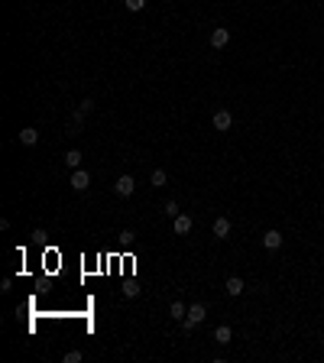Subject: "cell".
Returning <instances> with one entry per match:
<instances>
[{"mask_svg": "<svg viewBox=\"0 0 324 363\" xmlns=\"http://www.w3.org/2000/svg\"><path fill=\"white\" fill-rule=\"evenodd\" d=\"M204 318H208V308H204V305H188V315H185V321H182V328H185V331H192L194 325H201V321H204Z\"/></svg>", "mask_w": 324, "mask_h": 363, "instance_id": "6da1fadb", "label": "cell"}, {"mask_svg": "<svg viewBox=\"0 0 324 363\" xmlns=\"http://www.w3.org/2000/svg\"><path fill=\"white\" fill-rule=\"evenodd\" d=\"M211 124H214V130L227 133V130L233 127V114H230V110H224V107H221V110H214V117H211Z\"/></svg>", "mask_w": 324, "mask_h": 363, "instance_id": "7a4b0ae2", "label": "cell"}, {"mask_svg": "<svg viewBox=\"0 0 324 363\" xmlns=\"http://www.w3.org/2000/svg\"><path fill=\"white\" fill-rule=\"evenodd\" d=\"M133 188H136V182H133V175H120V178H117V182H114V192L120 195V198H130V195H133Z\"/></svg>", "mask_w": 324, "mask_h": 363, "instance_id": "3957f363", "label": "cell"}, {"mask_svg": "<svg viewBox=\"0 0 324 363\" xmlns=\"http://www.w3.org/2000/svg\"><path fill=\"white\" fill-rule=\"evenodd\" d=\"M227 42H230V30H227V26H217V30L211 33V49H227Z\"/></svg>", "mask_w": 324, "mask_h": 363, "instance_id": "277c9868", "label": "cell"}, {"mask_svg": "<svg viewBox=\"0 0 324 363\" xmlns=\"http://www.w3.org/2000/svg\"><path fill=\"white\" fill-rule=\"evenodd\" d=\"M88 185H91V175H88L85 169H75V172H71V188H75V192H85Z\"/></svg>", "mask_w": 324, "mask_h": 363, "instance_id": "5b68a950", "label": "cell"}, {"mask_svg": "<svg viewBox=\"0 0 324 363\" xmlns=\"http://www.w3.org/2000/svg\"><path fill=\"white\" fill-rule=\"evenodd\" d=\"M211 231H214V237H217V240H227V237H230V221H227V217H217Z\"/></svg>", "mask_w": 324, "mask_h": 363, "instance_id": "8992f818", "label": "cell"}, {"mask_svg": "<svg viewBox=\"0 0 324 363\" xmlns=\"http://www.w3.org/2000/svg\"><path fill=\"white\" fill-rule=\"evenodd\" d=\"M262 247H266V250H279V247H282V233H279V231H266V233H262Z\"/></svg>", "mask_w": 324, "mask_h": 363, "instance_id": "52a82bcc", "label": "cell"}, {"mask_svg": "<svg viewBox=\"0 0 324 363\" xmlns=\"http://www.w3.org/2000/svg\"><path fill=\"white\" fill-rule=\"evenodd\" d=\"M20 143H23V146H36V143H39V130H36V127L20 130Z\"/></svg>", "mask_w": 324, "mask_h": 363, "instance_id": "ba28073f", "label": "cell"}, {"mask_svg": "<svg viewBox=\"0 0 324 363\" xmlns=\"http://www.w3.org/2000/svg\"><path fill=\"white\" fill-rule=\"evenodd\" d=\"M85 110H71V117H68V130L71 133H78V130H81V127H85Z\"/></svg>", "mask_w": 324, "mask_h": 363, "instance_id": "9c48e42d", "label": "cell"}, {"mask_svg": "<svg viewBox=\"0 0 324 363\" xmlns=\"http://www.w3.org/2000/svg\"><path fill=\"white\" fill-rule=\"evenodd\" d=\"M175 233H178V237L192 233V217H188V214H178L175 217Z\"/></svg>", "mask_w": 324, "mask_h": 363, "instance_id": "30bf717a", "label": "cell"}, {"mask_svg": "<svg viewBox=\"0 0 324 363\" xmlns=\"http://www.w3.org/2000/svg\"><path fill=\"white\" fill-rule=\"evenodd\" d=\"M243 289H247V282L240 276H227V295H240Z\"/></svg>", "mask_w": 324, "mask_h": 363, "instance_id": "8fae6325", "label": "cell"}, {"mask_svg": "<svg viewBox=\"0 0 324 363\" xmlns=\"http://www.w3.org/2000/svg\"><path fill=\"white\" fill-rule=\"evenodd\" d=\"M214 340H217V344H221V347H224V344H230V340H233V331H230V328H227V325H221V328H217V331H214Z\"/></svg>", "mask_w": 324, "mask_h": 363, "instance_id": "7c38bea8", "label": "cell"}, {"mask_svg": "<svg viewBox=\"0 0 324 363\" xmlns=\"http://www.w3.org/2000/svg\"><path fill=\"white\" fill-rule=\"evenodd\" d=\"M65 165H68L71 172L81 169V153H78V149H68V153H65Z\"/></svg>", "mask_w": 324, "mask_h": 363, "instance_id": "4fadbf2b", "label": "cell"}, {"mask_svg": "<svg viewBox=\"0 0 324 363\" xmlns=\"http://www.w3.org/2000/svg\"><path fill=\"white\" fill-rule=\"evenodd\" d=\"M169 311H172V318H175V321H185V315H188V305H182V301L175 298V301H172V308H169Z\"/></svg>", "mask_w": 324, "mask_h": 363, "instance_id": "5bb4252c", "label": "cell"}, {"mask_svg": "<svg viewBox=\"0 0 324 363\" xmlns=\"http://www.w3.org/2000/svg\"><path fill=\"white\" fill-rule=\"evenodd\" d=\"M149 182H153L156 188H165V185H169V175H165V169H156L153 175H149Z\"/></svg>", "mask_w": 324, "mask_h": 363, "instance_id": "9a60e30c", "label": "cell"}, {"mask_svg": "<svg viewBox=\"0 0 324 363\" xmlns=\"http://www.w3.org/2000/svg\"><path fill=\"white\" fill-rule=\"evenodd\" d=\"M162 211H165V217H172V221H175V217L182 214V211H178V204H175V201H165V204H162Z\"/></svg>", "mask_w": 324, "mask_h": 363, "instance_id": "2e32d148", "label": "cell"}, {"mask_svg": "<svg viewBox=\"0 0 324 363\" xmlns=\"http://www.w3.org/2000/svg\"><path fill=\"white\" fill-rule=\"evenodd\" d=\"M124 295H127V298H136V295H139V286L133 282V279H130V282H124Z\"/></svg>", "mask_w": 324, "mask_h": 363, "instance_id": "e0dca14e", "label": "cell"}, {"mask_svg": "<svg viewBox=\"0 0 324 363\" xmlns=\"http://www.w3.org/2000/svg\"><path fill=\"white\" fill-rule=\"evenodd\" d=\"M124 7H127V10H133V13H139V10L146 7V0H124Z\"/></svg>", "mask_w": 324, "mask_h": 363, "instance_id": "ac0fdd59", "label": "cell"}, {"mask_svg": "<svg viewBox=\"0 0 324 363\" xmlns=\"http://www.w3.org/2000/svg\"><path fill=\"white\" fill-rule=\"evenodd\" d=\"M81 360H85L81 350H68V354H65V363H81Z\"/></svg>", "mask_w": 324, "mask_h": 363, "instance_id": "d6986e66", "label": "cell"}, {"mask_svg": "<svg viewBox=\"0 0 324 363\" xmlns=\"http://www.w3.org/2000/svg\"><path fill=\"white\" fill-rule=\"evenodd\" d=\"M78 110H85V114H91V110H94V100H91V98H85L81 104H78Z\"/></svg>", "mask_w": 324, "mask_h": 363, "instance_id": "ffe728a7", "label": "cell"}]
</instances>
